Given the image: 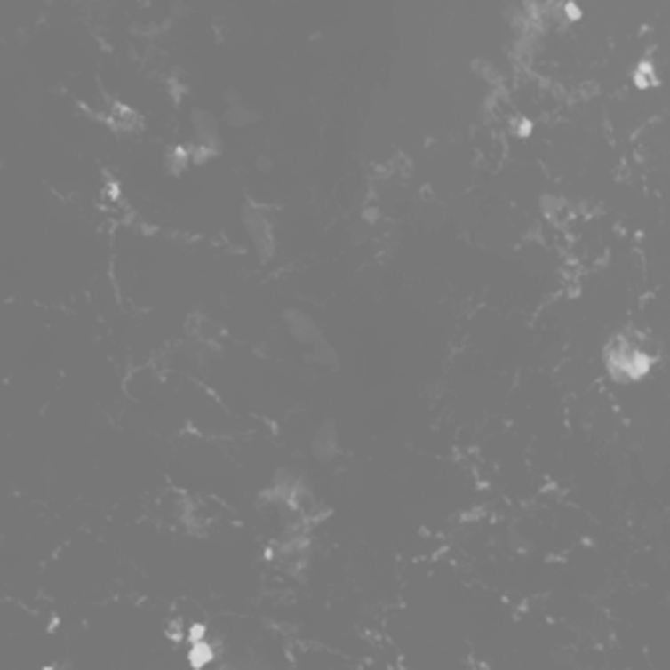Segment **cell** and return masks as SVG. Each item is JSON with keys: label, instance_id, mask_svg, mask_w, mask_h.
I'll list each match as a JSON object with an SVG mask.
<instances>
[{"label": "cell", "instance_id": "obj_6", "mask_svg": "<svg viewBox=\"0 0 670 670\" xmlns=\"http://www.w3.org/2000/svg\"><path fill=\"white\" fill-rule=\"evenodd\" d=\"M257 118H259V116L241 100L236 90H228V92H226V121H228V126L243 129V126H251Z\"/></svg>", "mask_w": 670, "mask_h": 670}, {"label": "cell", "instance_id": "obj_7", "mask_svg": "<svg viewBox=\"0 0 670 670\" xmlns=\"http://www.w3.org/2000/svg\"><path fill=\"white\" fill-rule=\"evenodd\" d=\"M165 165H168V171H171V173H181V171H187V168L192 165V152H189V144H187V147H173V149H168V155H165Z\"/></svg>", "mask_w": 670, "mask_h": 670}, {"label": "cell", "instance_id": "obj_5", "mask_svg": "<svg viewBox=\"0 0 670 670\" xmlns=\"http://www.w3.org/2000/svg\"><path fill=\"white\" fill-rule=\"evenodd\" d=\"M340 453V443H338V427L335 422H323L315 437H312V456L317 461H333L335 456Z\"/></svg>", "mask_w": 670, "mask_h": 670}, {"label": "cell", "instance_id": "obj_2", "mask_svg": "<svg viewBox=\"0 0 670 670\" xmlns=\"http://www.w3.org/2000/svg\"><path fill=\"white\" fill-rule=\"evenodd\" d=\"M192 134L194 142L189 144L192 163H204V160H212L215 155H220L223 134H220L218 118L210 110H202V108L192 110Z\"/></svg>", "mask_w": 670, "mask_h": 670}, {"label": "cell", "instance_id": "obj_4", "mask_svg": "<svg viewBox=\"0 0 670 670\" xmlns=\"http://www.w3.org/2000/svg\"><path fill=\"white\" fill-rule=\"evenodd\" d=\"M283 323H286L288 333L293 335V340H299L301 346H307V348H312L315 343H320L325 335H323V328L315 323V317L312 315H307L304 309H299V307H288L286 312H283Z\"/></svg>", "mask_w": 670, "mask_h": 670}, {"label": "cell", "instance_id": "obj_8", "mask_svg": "<svg viewBox=\"0 0 670 670\" xmlns=\"http://www.w3.org/2000/svg\"><path fill=\"white\" fill-rule=\"evenodd\" d=\"M309 359L315 362V364H323V367H335L338 364V354H335V348L328 343V338H323L320 343H315L312 348H309Z\"/></svg>", "mask_w": 670, "mask_h": 670}, {"label": "cell", "instance_id": "obj_3", "mask_svg": "<svg viewBox=\"0 0 670 670\" xmlns=\"http://www.w3.org/2000/svg\"><path fill=\"white\" fill-rule=\"evenodd\" d=\"M241 223H243V228L249 234V241H251L257 257L262 262H267L275 254V231H273L270 215L257 204H246L243 212H241Z\"/></svg>", "mask_w": 670, "mask_h": 670}, {"label": "cell", "instance_id": "obj_1", "mask_svg": "<svg viewBox=\"0 0 670 670\" xmlns=\"http://www.w3.org/2000/svg\"><path fill=\"white\" fill-rule=\"evenodd\" d=\"M605 367H608V375L613 380L634 383V380H642L650 372L652 359H650V354L636 340H631L626 335H618L605 348Z\"/></svg>", "mask_w": 670, "mask_h": 670}]
</instances>
